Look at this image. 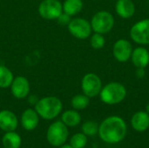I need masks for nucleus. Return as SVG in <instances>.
Returning a JSON list of instances; mask_svg holds the SVG:
<instances>
[{
	"instance_id": "obj_1",
	"label": "nucleus",
	"mask_w": 149,
	"mask_h": 148,
	"mask_svg": "<svg viewBox=\"0 0 149 148\" xmlns=\"http://www.w3.org/2000/svg\"><path fill=\"white\" fill-rule=\"evenodd\" d=\"M127 132L126 121L120 116H109L99 126V136L106 143L117 144L122 141Z\"/></svg>"
},
{
	"instance_id": "obj_2",
	"label": "nucleus",
	"mask_w": 149,
	"mask_h": 148,
	"mask_svg": "<svg viewBox=\"0 0 149 148\" xmlns=\"http://www.w3.org/2000/svg\"><path fill=\"white\" fill-rule=\"evenodd\" d=\"M35 110L38 116L45 120L56 119L63 110V103L58 97L47 96L39 99L35 105Z\"/></svg>"
},
{
	"instance_id": "obj_3",
	"label": "nucleus",
	"mask_w": 149,
	"mask_h": 148,
	"mask_svg": "<svg viewBox=\"0 0 149 148\" xmlns=\"http://www.w3.org/2000/svg\"><path fill=\"white\" fill-rule=\"evenodd\" d=\"M127 88L120 82H110L104 85L100 92V100L109 106L121 103L127 97Z\"/></svg>"
},
{
	"instance_id": "obj_4",
	"label": "nucleus",
	"mask_w": 149,
	"mask_h": 148,
	"mask_svg": "<svg viewBox=\"0 0 149 148\" xmlns=\"http://www.w3.org/2000/svg\"><path fill=\"white\" fill-rule=\"evenodd\" d=\"M68 136V127L61 120L52 123L46 132V140L48 143L54 147H58L65 144Z\"/></svg>"
},
{
	"instance_id": "obj_5",
	"label": "nucleus",
	"mask_w": 149,
	"mask_h": 148,
	"mask_svg": "<svg viewBox=\"0 0 149 148\" xmlns=\"http://www.w3.org/2000/svg\"><path fill=\"white\" fill-rule=\"evenodd\" d=\"M90 23L94 32L104 35L113 30L115 22L111 12L107 10H100L93 16Z\"/></svg>"
},
{
	"instance_id": "obj_6",
	"label": "nucleus",
	"mask_w": 149,
	"mask_h": 148,
	"mask_svg": "<svg viewBox=\"0 0 149 148\" xmlns=\"http://www.w3.org/2000/svg\"><path fill=\"white\" fill-rule=\"evenodd\" d=\"M67 28L72 36L80 40L90 38L93 31L91 23L83 17L72 18Z\"/></svg>"
},
{
	"instance_id": "obj_7",
	"label": "nucleus",
	"mask_w": 149,
	"mask_h": 148,
	"mask_svg": "<svg viewBox=\"0 0 149 148\" xmlns=\"http://www.w3.org/2000/svg\"><path fill=\"white\" fill-rule=\"evenodd\" d=\"M38 12L46 20H56L63 12V4L59 0H43L40 2Z\"/></svg>"
},
{
	"instance_id": "obj_8",
	"label": "nucleus",
	"mask_w": 149,
	"mask_h": 148,
	"mask_svg": "<svg viewBox=\"0 0 149 148\" xmlns=\"http://www.w3.org/2000/svg\"><path fill=\"white\" fill-rule=\"evenodd\" d=\"M102 87L103 85L101 79L93 72L86 73L81 79L82 92L90 99L100 95Z\"/></svg>"
},
{
	"instance_id": "obj_9",
	"label": "nucleus",
	"mask_w": 149,
	"mask_h": 148,
	"mask_svg": "<svg viewBox=\"0 0 149 148\" xmlns=\"http://www.w3.org/2000/svg\"><path fill=\"white\" fill-rule=\"evenodd\" d=\"M131 39L140 45L149 44V19H142L135 23L130 29Z\"/></svg>"
},
{
	"instance_id": "obj_10",
	"label": "nucleus",
	"mask_w": 149,
	"mask_h": 148,
	"mask_svg": "<svg viewBox=\"0 0 149 148\" xmlns=\"http://www.w3.org/2000/svg\"><path fill=\"white\" fill-rule=\"evenodd\" d=\"M133 50V46L127 39L120 38L113 46V55L118 62L125 63L131 58Z\"/></svg>"
},
{
	"instance_id": "obj_11",
	"label": "nucleus",
	"mask_w": 149,
	"mask_h": 148,
	"mask_svg": "<svg viewBox=\"0 0 149 148\" xmlns=\"http://www.w3.org/2000/svg\"><path fill=\"white\" fill-rule=\"evenodd\" d=\"M10 88L12 96L17 99H24L27 98L31 91L29 80L25 77L20 75L14 77Z\"/></svg>"
},
{
	"instance_id": "obj_12",
	"label": "nucleus",
	"mask_w": 149,
	"mask_h": 148,
	"mask_svg": "<svg viewBox=\"0 0 149 148\" xmlns=\"http://www.w3.org/2000/svg\"><path fill=\"white\" fill-rule=\"evenodd\" d=\"M18 120L17 115L10 110L0 111V129L3 132H12L17 128Z\"/></svg>"
},
{
	"instance_id": "obj_13",
	"label": "nucleus",
	"mask_w": 149,
	"mask_h": 148,
	"mask_svg": "<svg viewBox=\"0 0 149 148\" xmlns=\"http://www.w3.org/2000/svg\"><path fill=\"white\" fill-rule=\"evenodd\" d=\"M39 123V116L35 109H25L21 115V125L26 131H33Z\"/></svg>"
},
{
	"instance_id": "obj_14",
	"label": "nucleus",
	"mask_w": 149,
	"mask_h": 148,
	"mask_svg": "<svg viewBox=\"0 0 149 148\" xmlns=\"http://www.w3.org/2000/svg\"><path fill=\"white\" fill-rule=\"evenodd\" d=\"M130 59L136 68H146L149 65L148 49L143 46L136 47L133 50Z\"/></svg>"
},
{
	"instance_id": "obj_15",
	"label": "nucleus",
	"mask_w": 149,
	"mask_h": 148,
	"mask_svg": "<svg viewBox=\"0 0 149 148\" xmlns=\"http://www.w3.org/2000/svg\"><path fill=\"white\" fill-rule=\"evenodd\" d=\"M135 4L132 0H117L115 3V11L117 15L124 19L131 18L135 13Z\"/></svg>"
},
{
	"instance_id": "obj_16",
	"label": "nucleus",
	"mask_w": 149,
	"mask_h": 148,
	"mask_svg": "<svg viewBox=\"0 0 149 148\" xmlns=\"http://www.w3.org/2000/svg\"><path fill=\"white\" fill-rule=\"evenodd\" d=\"M131 126L136 132H146L149 128V114L146 111H139L135 113L132 116Z\"/></svg>"
},
{
	"instance_id": "obj_17",
	"label": "nucleus",
	"mask_w": 149,
	"mask_h": 148,
	"mask_svg": "<svg viewBox=\"0 0 149 148\" xmlns=\"http://www.w3.org/2000/svg\"><path fill=\"white\" fill-rule=\"evenodd\" d=\"M61 121L67 127H75L81 122V116L77 110H66L61 115Z\"/></svg>"
},
{
	"instance_id": "obj_18",
	"label": "nucleus",
	"mask_w": 149,
	"mask_h": 148,
	"mask_svg": "<svg viewBox=\"0 0 149 148\" xmlns=\"http://www.w3.org/2000/svg\"><path fill=\"white\" fill-rule=\"evenodd\" d=\"M2 144L4 148H20L22 139L15 131L6 132L2 138Z\"/></svg>"
},
{
	"instance_id": "obj_19",
	"label": "nucleus",
	"mask_w": 149,
	"mask_h": 148,
	"mask_svg": "<svg viewBox=\"0 0 149 148\" xmlns=\"http://www.w3.org/2000/svg\"><path fill=\"white\" fill-rule=\"evenodd\" d=\"M63 4V12L72 17L79 14L84 6L82 0H65Z\"/></svg>"
},
{
	"instance_id": "obj_20",
	"label": "nucleus",
	"mask_w": 149,
	"mask_h": 148,
	"mask_svg": "<svg viewBox=\"0 0 149 148\" xmlns=\"http://www.w3.org/2000/svg\"><path fill=\"white\" fill-rule=\"evenodd\" d=\"M13 72L7 66L0 65V88H9L13 81Z\"/></svg>"
},
{
	"instance_id": "obj_21",
	"label": "nucleus",
	"mask_w": 149,
	"mask_h": 148,
	"mask_svg": "<svg viewBox=\"0 0 149 148\" xmlns=\"http://www.w3.org/2000/svg\"><path fill=\"white\" fill-rule=\"evenodd\" d=\"M90 104V98L86 95L83 94H77L72 97L71 100V105L74 110L81 111L86 109Z\"/></svg>"
},
{
	"instance_id": "obj_22",
	"label": "nucleus",
	"mask_w": 149,
	"mask_h": 148,
	"mask_svg": "<svg viewBox=\"0 0 149 148\" xmlns=\"http://www.w3.org/2000/svg\"><path fill=\"white\" fill-rule=\"evenodd\" d=\"M87 144V136L83 133H78L70 139L69 145L72 148H84Z\"/></svg>"
},
{
	"instance_id": "obj_23",
	"label": "nucleus",
	"mask_w": 149,
	"mask_h": 148,
	"mask_svg": "<svg viewBox=\"0 0 149 148\" xmlns=\"http://www.w3.org/2000/svg\"><path fill=\"white\" fill-rule=\"evenodd\" d=\"M82 133L87 137H93L99 133V126L96 122L88 120L83 123L81 126Z\"/></svg>"
},
{
	"instance_id": "obj_24",
	"label": "nucleus",
	"mask_w": 149,
	"mask_h": 148,
	"mask_svg": "<svg viewBox=\"0 0 149 148\" xmlns=\"http://www.w3.org/2000/svg\"><path fill=\"white\" fill-rule=\"evenodd\" d=\"M90 44L94 50H100L106 44V39L103 34L94 32L90 36Z\"/></svg>"
},
{
	"instance_id": "obj_25",
	"label": "nucleus",
	"mask_w": 149,
	"mask_h": 148,
	"mask_svg": "<svg viewBox=\"0 0 149 148\" xmlns=\"http://www.w3.org/2000/svg\"><path fill=\"white\" fill-rule=\"evenodd\" d=\"M58 21V23L61 25H68L70 21L72 20V17L69 16L68 14L65 13V12H62L60 14V16L56 19Z\"/></svg>"
},
{
	"instance_id": "obj_26",
	"label": "nucleus",
	"mask_w": 149,
	"mask_h": 148,
	"mask_svg": "<svg viewBox=\"0 0 149 148\" xmlns=\"http://www.w3.org/2000/svg\"><path fill=\"white\" fill-rule=\"evenodd\" d=\"M135 75L138 79H144L146 77V71L145 68H136V72H135Z\"/></svg>"
},
{
	"instance_id": "obj_27",
	"label": "nucleus",
	"mask_w": 149,
	"mask_h": 148,
	"mask_svg": "<svg viewBox=\"0 0 149 148\" xmlns=\"http://www.w3.org/2000/svg\"><path fill=\"white\" fill-rule=\"evenodd\" d=\"M38 98L37 96H34V95H31V96H28V102L31 104V105H33L35 106L37 104V102L38 101Z\"/></svg>"
},
{
	"instance_id": "obj_28",
	"label": "nucleus",
	"mask_w": 149,
	"mask_h": 148,
	"mask_svg": "<svg viewBox=\"0 0 149 148\" xmlns=\"http://www.w3.org/2000/svg\"><path fill=\"white\" fill-rule=\"evenodd\" d=\"M58 148H72L69 144H64L60 147H58Z\"/></svg>"
},
{
	"instance_id": "obj_29",
	"label": "nucleus",
	"mask_w": 149,
	"mask_h": 148,
	"mask_svg": "<svg viewBox=\"0 0 149 148\" xmlns=\"http://www.w3.org/2000/svg\"><path fill=\"white\" fill-rule=\"evenodd\" d=\"M146 112L149 114V102L147 104V106H146Z\"/></svg>"
},
{
	"instance_id": "obj_30",
	"label": "nucleus",
	"mask_w": 149,
	"mask_h": 148,
	"mask_svg": "<svg viewBox=\"0 0 149 148\" xmlns=\"http://www.w3.org/2000/svg\"><path fill=\"white\" fill-rule=\"evenodd\" d=\"M148 51H149V49H148Z\"/></svg>"
}]
</instances>
